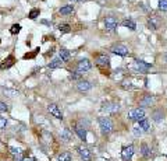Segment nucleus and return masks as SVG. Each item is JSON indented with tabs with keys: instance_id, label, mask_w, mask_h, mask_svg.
I'll list each match as a JSON object with an SVG mask.
<instances>
[{
	"instance_id": "c85d7f7f",
	"label": "nucleus",
	"mask_w": 167,
	"mask_h": 161,
	"mask_svg": "<svg viewBox=\"0 0 167 161\" xmlns=\"http://www.w3.org/2000/svg\"><path fill=\"white\" fill-rule=\"evenodd\" d=\"M142 154L145 155V157H149L152 153H150V150H149V147L146 146V144H142Z\"/></svg>"
},
{
	"instance_id": "f257e3e1",
	"label": "nucleus",
	"mask_w": 167,
	"mask_h": 161,
	"mask_svg": "<svg viewBox=\"0 0 167 161\" xmlns=\"http://www.w3.org/2000/svg\"><path fill=\"white\" fill-rule=\"evenodd\" d=\"M99 126H100V129H102V132L105 133V135H109V133L113 132V123H111V121L109 118H100L99 119Z\"/></svg>"
},
{
	"instance_id": "4c0bfd02",
	"label": "nucleus",
	"mask_w": 167,
	"mask_h": 161,
	"mask_svg": "<svg viewBox=\"0 0 167 161\" xmlns=\"http://www.w3.org/2000/svg\"><path fill=\"white\" fill-rule=\"evenodd\" d=\"M21 161H35V160H33V158H22Z\"/></svg>"
},
{
	"instance_id": "39448f33",
	"label": "nucleus",
	"mask_w": 167,
	"mask_h": 161,
	"mask_svg": "<svg viewBox=\"0 0 167 161\" xmlns=\"http://www.w3.org/2000/svg\"><path fill=\"white\" fill-rule=\"evenodd\" d=\"M111 52L116 55H120V56H127L128 53H130V51H128V48L125 45H121V44H117V45L111 46Z\"/></svg>"
},
{
	"instance_id": "ddd939ff",
	"label": "nucleus",
	"mask_w": 167,
	"mask_h": 161,
	"mask_svg": "<svg viewBox=\"0 0 167 161\" xmlns=\"http://www.w3.org/2000/svg\"><path fill=\"white\" fill-rule=\"evenodd\" d=\"M75 132H77V135L81 137V140H84V141L86 140V129L84 126H81V125H75Z\"/></svg>"
},
{
	"instance_id": "7c9ffc66",
	"label": "nucleus",
	"mask_w": 167,
	"mask_h": 161,
	"mask_svg": "<svg viewBox=\"0 0 167 161\" xmlns=\"http://www.w3.org/2000/svg\"><path fill=\"white\" fill-rule=\"evenodd\" d=\"M6 126H7V119L0 116V129H6Z\"/></svg>"
},
{
	"instance_id": "9d476101",
	"label": "nucleus",
	"mask_w": 167,
	"mask_h": 161,
	"mask_svg": "<svg viewBox=\"0 0 167 161\" xmlns=\"http://www.w3.org/2000/svg\"><path fill=\"white\" fill-rule=\"evenodd\" d=\"M134 153H135V151H134V146H127V147H124V149H122V151H121L122 160L130 161L131 158H132Z\"/></svg>"
},
{
	"instance_id": "0eeeda50",
	"label": "nucleus",
	"mask_w": 167,
	"mask_h": 161,
	"mask_svg": "<svg viewBox=\"0 0 167 161\" xmlns=\"http://www.w3.org/2000/svg\"><path fill=\"white\" fill-rule=\"evenodd\" d=\"M77 151H78V154H79V157L82 158V160H85V161H89L92 158V154H91V150L88 149V147H84V146H79L77 149Z\"/></svg>"
},
{
	"instance_id": "ea45409f",
	"label": "nucleus",
	"mask_w": 167,
	"mask_h": 161,
	"mask_svg": "<svg viewBox=\"0 0 167 161\" xmlns=\"http://www.w3.org/2000/svg\"><path fill=\"white\" fill-rule=\"evenodd\" d=\"M72 3H77V2H82V0H71Z\"/></svg>"
},
{
	"instance_id": "aec40b11",
	"label": "nucleus",
	"mask_w": 167,
	"mask_h": 161,
	"mask_svg": "<svg viewBox=\"0 0 167 161\" xmlns=\"http://www.w3.org/2000/svg\"><path fill=\"white\" fill-rule=\"evenodd\" d=\"M71 160H72V155L68 151H64L61 154H58V161H71Z\"/></svg>"
},
{
	"instance_id": "4468645a",
	"label": "nucleus",
	"mask_w": 167,
	"mask_h": 161,
	"mask_svg": "<svg viewBox=\"0 0 167 161\" xmlns=\"http://www.w3.org/2000/svg\"><path fill=\"white\" fill-rule=\"evenodd\" d=\"M61 139H63L64 141H71L72 140V133L68 127H64V129L61 130Z\"/></svg>"
},
{
	"instance_id": "4be33fe9",
	"label": "nucleus",
	"mask_w": 167,
	"mask_h": 161,
	"mask_svg": "<svg viewBox=\"0 0 167 161\" xmlns=\"http://www.w3.org/2000/svg\"><path fill=\"white\" fill-rule=\"evenodd\" d=\"M122 25L127 27V28H130L131 31H134V30H136V24L134 23L132 20H124L122 21Z\"/></svg>"
},
{
	"instance_id": "e433bc0d",
	"label": "nucleus",
	"mask_w": 167,
	"mask_h": 161,
	"mask_svg": "<svg viewBox=\"0 0 167 161\" xmlns=\"http://www.w3.org/2000/svg\"><path fill=\"white\" fill-rule=\"evenodd\" d=\"M36 52H38V49H36V51L33 52V53H27L24 58H25V59H28V58H33V56H35V55H36Z\"/></svg>"
},
{
	"instance_id": "393cba45",
	"label": "nucleus",
	"mask_w": 167,
	"mask_h": 161,
	"mask_svg": "<svg viewBox=\"0 0 167 161\" xmlns=\"http://www.w3.org/2000/svg\"><path fill=\"white\" fill-rule=\"evenodd\" d=\"M58 31L63 32V34L70 32V25H68V24H60V25H58Z\"/></svg>"
},
{
	"instance_id": "f8f14e48",
	"label": "nucleus",
	"mask_w": 167,
	"mask_h": 161,
	"mask_svg": "<svg viewBox=\"0 0 167 161\" xmlns=\"http://www.w3.org/2000/svg\"><path fill=\"white\" fill-rule=\"evenodd\" d=\"M102 111H103V112H117V111H118V105H117V104H110V102H107V104L103 105Z\"/></svg>"
},
{
	"instance_id": "7ed1b4c3",
	"label": "nucleus",
	"mask_w": 167,
	"mask_h": 161,
	"mask_svg": "<svg viewBox=\"0 0 167 161\" xmlns=\"http://www.w3.org/2000/svg\"><path fill=\"white\" fill-rule=\"evenodd\" d=\"M105 28H106V31H109V32L116 31V28H117V20L113 17V16H109V17L105 18Z\"/></svg>"
},
{
	"instance_id": "72a5a7b5",
	"label": "nucleus",
	"mask_w": 167,
	"mask_h": 161,
	"mask_svg": "<svg viewBox=\"0 0 167 161\" xmlns=\"http://www.w3.org/2000/svg\"><path fill=\"white\" fill-rule=\"evenodd\" d=\"M81 76H82V74H81L79 71H74V73H71V79H72V80H78V79H81Z\"/></svg>"
},
{
	"instance_id": "473e14b6",
	"label": "nucleus",
	"mask_w": 167,
	"mask_h": 161,
	"mask_svg": "<svg viewBox=\"0 0 167 161\" xmlns=\"http://www.w3.org/2000/svg\"><path fill=\"white\" fill-rule=\"evenodd\" d=\"M6 111H8V107L6 102H2L0 101V112H6Z\"/></svg>"
},
{
	"instance_id": "f03ea898",
	"label": "nucleus",
	"mask_w": 167,
	"mask_h": 161,
	"mask_svg": "<svg viewBox=\"0 0 167 161\" xmlns=\"http://www.w3.org/2000/svg\"><path fill=\"white\" fill-rule=\"evenodd\" d=\"M128 118L131 119V121H141V119L145 118V111L143 108H135V109L130 111L128 112Z\"/></svg>"
},
{
	"instance_id": "a211bd4d",
	"label": "nucleus",
	"mask_w": 167,
	"mask_h": 161,
	"mask_svg": "<svg viewBox=\"0 0 167 161\" xmlns=\"http://www.w3.org/2000/svg\"><path fill=\"white\" fill-rule=\"evenodd\" d=\"M152 102H153V97L152 95H143V98L141 99V105H142V107H150Z\"/></svg>"
},
{
	"instance_id": "423d86ee",
	"label": "nucleus",
	"mask_w": 167,
	"mask_h": 161,
	"mask_svg": "<svg viewBox=\"0 0 167 161\" xmlns=\"http://www.w3.org/2000/svg\"><path fill=\"white\" fill-rule=\"evenodd\" d=\"M134 69H135L138 73H145V71H148L150 69V65L145 63L143 60H135V63H134Z\"/></svg>"
},
{
	"instance_id": "dca6fc26",
	"label": "nucleus",
	"mask_w": 167,
	"mask_h": 161,
	"mask_svg": "<svg viewBox=\"0 0 167 161\" xmlns=\"http://www.w3.org/2000/svg\"><path fill=\"white\" fill-rule=\"evenodd\" d=\"M74 13V6L68 4V6H63L60 9V14L61 16H68V14H72Z\"/></svg>"
},
{
	"instance_id": "6e6552de",
	"label": "nucleus",
	"mask_w": 167,
	"mask_h": 161,
	"mask_svg": "<svg viewBox=\"0 0 167 161\" xmlns=\"http://www.w3.org/2000/svg\"><path fill=\"white\" fill-rule=\"evenodd\" d=\"M96 63L99 66H102V67H109V66H110V58H109L107 55H105V53L97 55L96 56Z\"/></svg>"
},
{
	"instance_id": "bb28decb",
	"label": "nucleus",
	"mask_w": 167,
	"mask_h": 161,
	"mask_svg": "<svg viewBox=\"0 0 167 161\" xmlns=\"http://www.w3.org/2000/svg\"><path fill=\"white\" fill-rule=\"evenodd\" d=\"M159 9L161 12H167V0H159Z\"/></svg>"
},
{
	"instance_id": "5701e85b",
	"label": "nucleus",
	"mask_w": 167,
	"mask_h": 161,
	"mask_svg": "<svg viewBox=\"0 0 167 161\" xmlns=\"http://www.w3.org/2000/svg\"><path fill=\"white\" fill-rule=\"evenodd\" d=\"M153 119H155L156 122L163 121V113H161V111H156V112H153Z\"/></svg>"
},
{
	"instance_id": "9b49d317",
	"label": "nucleus",
	"mask_w": 167,
	"mask_h": 161,
	"mask_svg": "<svg viewBox=\"0 0 167 161\" xmlns=\"http://www.w3.org/2000/svg\"><path fill=\"white\" fill-rule=\"evenodd\" d=\"M77 88H78V91H81V93H86V91H89L92 88V84H91V81H88V80H81V81L77 84Z\"/></svg>"
},
{
	"instance_id": "2f4dec72",
	"label": "nucleus",
	"mask_w": 167,
	"mask_h": 161,
	"mask_svg": "<svg viewBox=\"0 0 167 161\" xmlns=\"http://www.w3.org/2000/svg\"><path fill=\"white\" fill-rule=\"evenodd\" d=\"M132 133H134V136H136V137H138V136H141L142 135V129H141V127H134V129H132Z\"/></svg>"
},
{
	"instance_id": "cd10ccee",
	"label": "nucleus",
	"mask_w": 167,
	"mask_h": 161,
	"mask_svg": "<svg viewBox=\"0 0 167 161\" xmlns=\"http://www.w3.org/2000/svg\"><path fill=\"white\" fill-rule=\"evenodd\" d=\"M148 27H149L150 30H156V28H157V25H156V20L153 17L149 18V21H148Z\"/></svg>"
},
{
	"instance_id": "2eb2a0df",
	"label": "nucleus",
	"mask_w": 167,
	"mask_h": 161,
	"mask_svg": "<svg viewBox=\"0 0 167 161\" xmlns=\"http://www.w3.org/2000/svg\"><path fill=\"white\" fill-rule=\"evenodd\" d=\"M139 127L142 129V132H149V130H150V123H149V121H148L146 118L141 119V121H139Z\"/></svg>"
},
{
	"instance_id": "c9c22d12",
	"label": "nucleus",
	"mask_w": 167,
	"mask_h": 161,
	"mask_svg": "<svg viewBox=\"0 0 167 161\" xmlns=\"http://www.w3.org/2000/svg\"><path fill=\"white\" fill-rule=\"evenodd\" d=\"M122 88H124V90H131L132 85H131V83H124V84H122Z\"/></svg>"
},
{
	"instance_id": "b1692460",
	"label": "nucleus",
	"mask_w": 167,
	"mask_h": 161,
	"mask_svg": "<svg viewBox=\"0 0 167 161\" xmlns=\"http://www.w3.org/2000/svg\"><path fill=\"white\" fill-rule=\"evenodd\" d=\"M19 31H21V25H19V24H14V25L10 28V32H11V34H13V35L18 34Z\"/></svg>"
},
{
	"instance_id": "20e7f679",
	"label": "nucleus",
	"mask_w": 167,
	"mask_h": 161,
	"mask_svg": "<svg viewBox=\"0 0 167 161\" xmlns=\"http://www.w3.org/2000/svg\"><path fill=\"white\" fill-rule=\"evenodd\" d=\"M91 69H92V65H91V62H89L88 59L79 60V62H78V65H77V71H79L81 74H84V73H86V71H89Z\"/></svg>"
},
{
	"instance_id": "412c9836",
	"label": "nucleus",
	"mask_w": 167,
	"mask_h": 161,
	"mask_svg": "<svg viewBox=\"0 0 167 161\" xmlns=\"http://www.w3.org/2000/svg\"><path fill=\"white\" fill-rule=\"evenodd\" d=\"M61 65H63V62H61L58 58H56V59H53L52 62L49 63V69H57V67H60Z\"/></svg>"
},
{
	"instance_id": "6ab92c4d",
	"label": "nucleus",
	"mask_w": 167,
	"mask_h": 161,
	"mask_svg": "<svg viewBox=\"0 0 167 161\" xmlns=\"http://www.w3.org/2000/svg\"><path fill=\"white\" fill-rule=\"evenodd\" d=\"M14 60H15L14 59V56H8L7 59L4 60V63H2L0 66H2V69H8V67H11V66L14 65Z\"/></svg>"
},
{
	"instance_id": "c756f323",
	"label": "nucleus",
	"mask_w": 167,
	"mask_h": 161,
	"mask_svg": "<svg viewBox=\"0 0 167 161\" xmlns=\"http://www.w3.org/2000/svg\"><path fill=\"white\" fill-rule=\"evenodd\" d=\"M4 94H7L8 97H14V95H17L18 93H17L15 90H8V88H6V90H4Z\"/></svg>"
},
{
	"instance_id": "1a4fd4ad",
	"label": "nucleus",
	"mask_w": 167,
	"mask_h": 161,
	"mask_svg": "<svg viewBox=\"0 0 167 161\" xmlns=\"http://www.w3.org/2000/svg\"><path fill=\"white\" fill-rule=\"evenodd\" d=\"M47 111H49L50 115H53L54 118H57V119H63V113H61L60 108H58L56 104H49V107H47Z\"/></svg>"
},
{
	"instance_id": "f3484780",
	"label": "nucleus",
	"mask_w": 167,
	"mask_h": 161,
	"mask_svg": "<svg viewBox=\"0 0 167 161\" xmlns=\"http://www.w3.org/2000/svg\"><path fill=\"white\" fill-rule=\"evenodd\" d=\"M58 59L61 60V62H67V60L70 59V52L67 51V49H61L60 53H58Z\"/></svg>"
},
{
	"instance_id": "58836bf2",
	"label": "nucleus",
	"mask_w": 167,
	"mask_h": 161,
	"mask_svg": "<svg viewBox=\"0 0 167 161\" xmlns=\"http://www.w3.org/2000/svg\"><path fill=\"white\" fill-rule=\"evenodd\" d=\"M163 58H164V62L167 63V53H164V56H163Z\"/></svg>"
},
{
	"instance_id": "a878e982",
	"label": "nucleus",
	"mask_w": 167,
	"mask_h": 161,
	"mask_svg": "<svg viewBox=\"0 0 167 161\" xmlns=\"http://www.w3.org/2000/svg\"><path fill=\"white\" fill-rule=\"evenodd\" d=\"M39 13H41V12H39V9L31 10V12H29V18H31V20H35L36 17H39Z\"/></svg>"
},
{
	"instance_id": "f704fd0d",
	"label": "nucleus",
	"mask_w": 167,
	"mask_h": 161,
	"mask_svg": "<svg viewBox=\"0 0 167 161\" xmlns=\"http://www.w3.org/2000/svg\"><path fill=\"white\" fill-rule=\"evenodd\" d=\"M10 150H11V153H13V154H17V155H19V149H15V147H10Z\"/></svg>"
}]
</instances>
